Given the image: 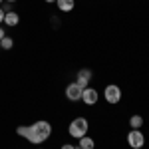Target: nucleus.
<instances>
[{
    "instance_id": "nucleus-1",
    "label": "nucleus",
    "mask_w": 149,
    "mask_h": 149,
    "mask_svg": "<svg viewBox=\"0 0 149 149\" xmlns=\"http://www.w3.org/2000/svg\"><path fill=\"white\" fill-rule=\"evenodd\" d=\"M16 133H18L20 137H24L26 141L40 145V143H44V141L50 139V135H52V123L40 119V121H36V123H32V125L16 127Z\"/></svg>"
},
{
    "instance_id": "nucleus-2",
    "label": "nucleus",
    "mask_w": 149,
    "mask_h": 149,
    "mask_svg": "<svg viewBox=\"0 0 149 149\" xmlns=\"http://www.w3.org/2000/svg\"><path fill=\"white\" fill-rule=\"evenodd\" d=\"M88 129H90V123H88V119L86 117H76L68 127V133L72 135L74 139H80L84 135H88Z\"/></svg>"
},
{
    "instance_id": "nucleus-3",
    "label": "nucleus",
    "mask_w": 149,
    "mask_h": 149,
    "mask_svg": "<svg viewBox=\"0 0 149 149\" xmlns=\"http://www.w3.org/2000/svg\"><path fill=\"white\" fill-rule=\"evenodd\" d=\"M127 143H129L131 149H141L145 145V135H143V131H141V129H131V131L127 133Z\"/></svg>"
},
{
    "instance_id": "nucleus-4",
    "label": "nucleus",
    "mask_w": 149,
    "mask_h": 149,
    "mask_svg": "<svg viewBox=\"0 0 149 149\" xmlns=\"http://www.w3.org/2000/svg\"><path fill=\"white\" fill-rule=\"evenodd\" d=\"M103 97H105V102L111 103V105H113V103H119V100H121V90H119V86H115V84L105 86Z\"/></svg>"
},
{
    "instance_id": "nucleus-5",
    "label": "nucleus",
    "mask_w": 149,
    "mask_h": 149,
    "mask_svg": "<svg viewBox=\"0 0 149 149\" xmlns=\"http://www.w3.org/2000/svg\"><path fill=\"white\" fill-rule=\"evenodd\" d=\"M97 100H100V95H97V92L93 90V88H84V92H81V102L86 103V105H95L97 103Z\"/></svg>"
},
{
    "instance_id": "nucleus-6",
    "label": "nucleus",
    "mask_w": 149,
    "mask_h": 149,
    "mask_svg": "<svg viewBox=\"0 0 149 149\" xmlns=\"http://www.w3.org/2000/svg\"><path fill=\"white\" fill-rule=\"evenodd\" d=\"M92 78H93V76H92V70H90V68H81L80 72H78V80H76V84L84 90V88H88V86H90Z\"/></svg>"
},
{
    "instance_id": "nucleus-7",
    "label": "nucleus",
    "mask_w": 149,
    "mask_h": 149,
    "mask_svg": "<svg viewBox=\"0 0 149 149\" xmlns=\"http://www.w3.org/2000/svg\"><path fill=\"white\" fill-rule=\"evenodd\" d=\"M81 92L84 90L74 81V84H70L68 88H66V97H68L70 102H78V100H81Z\"/></svg>"
},
{
    "instance_id": "nucleus-8",
    "label": "nucleus",
    "mask_w": 149,
    "mask_h": 149,
    "mask_svg": "<svg viewBox=\"0 0 149 149\" xmlns=\"http://www.w3.org/2000/svg\"><path fill=\"white\" fill-rule=\"evenodd\" d=\"M4 24H6L8 28H14V26L20 24V16H18L16 12H6V14H4Z\"/></svg>"
},
{
    "instance_id": "nucleus-9",
    "label": "nucleus",
    "mask_w": 149,
    "mask_h": 149,
    "mask_svg": "<svg viewBox=\"0 0 149 149\" xmlns=\"http://www.w3.org/2000/svg\"><path fill=\"white\" fill-rule=\"evenodd\" d=\"M56 6L60 8V12H72L76 6V0H56Z\"/></svg>"
},
{
    "instance_id": "nucleus-10",
    "label": "nucleus",
    "mask_w": 149,
    "mask_h": 149,
    "mask_svg": "<svg viewBox=\"0 0 149 149\" xmlns=\"http://www.w3.org/2000/svg\"><path fill=\"white\" fill-rule=\"evenodd\" d=\"M93 147H95V141L92 137H88V135L80 137V149H93Z\"/></svg>"
},
{
    "instance_id": "nucleus-11",
    "label": "nucleus",
    "mask_w": 149,
    "mask_h": 149,
    "mask_svg": "<svg viewBox=\"0 0 149 149\" xmlns=\"http://www.w3.org/2000/svg\"><path fill=\"white\" fill-rule=\"evenodd\" d=\"M129 125H131V129H141V127H143V117H141V115H131Z\"/></svg>"
},
{
    "instance_id": "nucleus-12",
    "label": "nucleus",
    "mask_w": 149,
    "mask_h": 149,
    "mask_svg": "<svg viewBox=\"0 0 149 149\" xmlns=\"http://www.w3.org/2000/svg\"><path fill=\"white\" fill-rule=\"evenodd\" d=\"M12 46H14V40H12L10 36H4V38L0 40V48H2V50H12Z\"/></svg>"
},
{
    "instance_id": "nucleus-13",
    "label": "nucleus",
    "mask_w": 149,
    "mask_h": 149,
    "mask_svg": "<svg viewBox=\"0 0 149 149\" xmlns=\"http://www.w3.org/2000/svg\"><path fill=\"white\" fill-rule=\"evenodd\" d=\"M0 8H2L4 14H6V12H12V4H10V2H2V4H0Z\"/></svg>"
},
{
    "instance_id": "nucleus-14",
    "label": "nucleus",
    "mask_w": 149,
    "mask_h": 149,
    "mask_svg": "<svg viewBox=\"0 0 149 149\" xmlns=\"http://www.w3.org/2000/svg\"><path fill=\"white\" fill-rule=\"evenodd\" d=\"M62 149H78V147H74L72 143H66V145H62Z\"/></svg>"
},
{
    "instance_id": "nucleus-15",
    "label": "nucleus",
    "mask_w": 149,
    "mask_h": 149,
    "mask_svg": "<svg viewBox=\"0 0 149 149\" xmlns=\"http://www.w3.org/2000/svg\"><path fill=\"white\" fill-rule=\"evenodd\" d=\"M4 22V12H2V8H0V24Z\"/></svg>"
},
{
    "instance_id": "nucleus-16",
    "label": "nucleus",
    "mask_w": 149,
    "mask_h": 149,
    "mask_svg": "<svg viewBox=\"0 0 149 149\" xmlns=\"http://www.w3.org/2000/svg\"><path fill=\"white\" fill-rule=\"evenodd\" d=\"M4 36H6V32H4V28H0V40H2Z\"/></svg>"
},
{
    "instance_id": "nucleus-17",
    "label": "nucleus",
    "mask_w": 149,
    "mask_h": 149,
    "mask_svg": "<svg viewBox=\"0 0 149 149\" xmlns=\"http://www.w3.org/2000/svg\"><path fill=\"white\" fill-rule=\"evenodd\" d=\"M44 2H48V4H50V2H56V0H44Z\"/></svg>"
},
{
    "instance_id": "nucleus-18",
    "label": "nucleus",
    "mask_w": 149,
    "mask_h": 149,
    "mask_svg": "<svg viewBox=\"0 0 149 149\" xmlns=\"http://www.w3.org/2000/svg\"><path fill=\"white\" fill-rule=\"evenodd\" d=\"M6 2H10V4H12V2H16V0H6Z\"/></svg>"
},
{
    "instance_id": "nucleus-19",
    "label": "nucleus",
    "mask_w": 149,
    "mask_h": 149,
    "mask_svg": "<svg viewBox=\"0 0 149 149\" xmlns=\"http://www.w3.org/2000/svg\"><path fill=\"white\" fill-rule=\"evenodd\" d=\"M2 2H4V0H0V4H2Z\"/></svg>"
},
{
    "instance_id": "nucleus-20",
    "label": "nucleus",
    "mask_w": 149,
    "mask_h": 149,
    "mask_svg": "<svg viewBox=\"0 0 149 149\" xmlns=\"http://www.w3.org/2000/svg\"><path fill=\"white\" fill-rule=\"evenodd\" d=\"M78 149H80V147H78Z\"/></svg>"
}]
</instances>
